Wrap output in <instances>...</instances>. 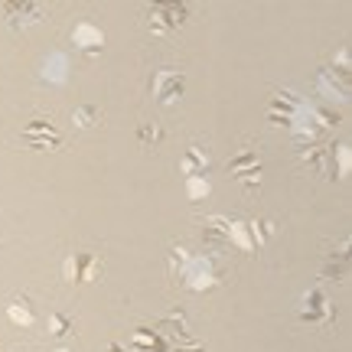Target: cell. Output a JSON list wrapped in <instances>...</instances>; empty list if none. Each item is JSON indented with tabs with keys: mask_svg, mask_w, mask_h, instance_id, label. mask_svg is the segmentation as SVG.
<instances>
[{
	"mask_svg": "<svg viewBox=\"0 0 352 352\" xmlns=\"http://www.w3.org/2000/svg\"><path fill=\"white\" fill-rule=\"evenodd\" d=\"M63 352H65V349H63Z\"/></svg>",
	"mask_w": 352,
	"mask_h": 352,
	"instance_id": "4",
	"label": "cell"
},
{
	"mask_svg": "<svg viewBox=\"0 0 352 352\" xmlns=\"http://www.w3.org/2000/svg\"><path fill=\"white\" fill-rule=\"evenodd\" d=\"M72 121H76L78 127H95L101 121V111H98V108H88V104H85V108H78V111L72 114Z\"/></svg>",
	"mask_w": 352,
	"mask_h": 352,
	"instance_id": "2",
	"label": "cell"
},
{
	"mask_svg": "<svg viewBox=\"0 0 352 352\" xmlns=\"http://www.w3.org/2000/svg\"><path fill=\"white\" fill-rule=\"evenodd\" d=\"M140 140H144V147H157L164 140V127H151V121H140Z\"/></svg>",
	"mask_w": 352,
	"mask_h": 352,
	"instance_id": "1",
	"label": "cell"
},
{
	"mask_svg": "<svg viewBox=\"0 0 352 352\" xmlns=\"http://www.w3.org/2000/svg\"><path fill=\"white\" fill-rule=\"evenodd\" d=\"M52 329H56V336H69V333H72V323H69V316L56 314V316H52Z\"/></svg>",
	"mask_w": 352,
	"mask_h": 352,
	"instance_id": "3",
	"label": "cell"
}]
</instances>
